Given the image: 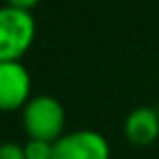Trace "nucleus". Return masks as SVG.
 I'll return each instance as SVG.
<instances>
[{
	"label": "nucleus",
	"mask_w": 159,
	"mask_h": 159,
	"mask_svg": "<svg viewBox=\"0 0 159 159\" xmlns=\"http://www.w3.org/2000/svg\"><path fill=\"white\" fill-rule=\"evenodd\" d=\"M125 139L135 147H147L159 137V109H133L123 123Z\"/></svg>",
	"instance_id": "5"
},
{
	"label": "nucleus",
	"mask_w": 159,
	"mask_h": 159,
	"mask_svg": "<svg viewBox=\"0 0 159 159\" xmlns=\"http://www.w3.org/2000/svg\"><path fill=\"white\" fill-rule=\"evenodd\" d=\"M52 159H111V147L99 131L77 129L52 143Z\"/></svg>",
	"instance_id": "3"
},
{
	"label": "nucleus",
	"mask_w": 159,
	"mask_h": 159,
	"mask_svg": "<svg viewBox=\"0 0 159 159\" xmlns=\"http://www.w3.org/2000/svg\"><path fill=\"white\" fill-rule=\"evenodd\" d=\"M0 159H26L24 147L14 141H4V143H0Z\"/></svg>",
	"instance_id": "7"
},
{
	"label": "nucleus",
	"mask_w": 159,
	"mask_h": 159,
	"mask_svg": "<svg viewBox=\"0 0 159 159\" xmlns=\"http://www.w3.org/2000/svg\"><path fill=\"white\" fill-rule=\"evenodd\" d=\"M30 73L20 61H0V111L12 113L30 101Z\"/></svg>",
	"instance_id": "4"
},
{
	"label": "nucleus",
	"mask_w": 159,
	"mask_h": 159,
	"mask_svg": "<svg viewBox=\"0 0 159 159\" xmlns=\"http://www.w3.org/2000/svg\"><path fill=\"white\" fill-rule=\"evenodd\" d=\"M40 0H6L8 6H14V8H20V10H28L30 12L32 8L39 4Z\"/></svg>",
	"instance_id": "8"
},
{
	"label": "nucleus",
	"mask_w": 159,
	"mask_h": 159,
	"mask_svg": "<svg viewBox=\"0 0 159 159\" xmlns=\"http://www.w3.org/2000/svg\"><path fill=\"white\" fill-rule=\"evenodd\" d=\"M24 147V157L26 159H52V143L43 139H28Z\"/></svg>",
	"instance_id": "6"
},
{
	"label": "nucleus",
	"mask_w": 159,
	"mask_h": 159,
	"mask_svg": "<svg viewBox=\"0 0 159 159\" xmlns=\"http://www.w3.org/2000/svg\"><path fill=\"white\" fill-rule=\"evenodd\" d=\"M22 125L28 139H43L54 143L65 135V107L51 95H34L22 109Z\"/></svg>",
	"instance_id": "1"
},
{
	"label": "nucleus",
	"mask_w": 159,
	"mask_h": 159,
	"mask_svg": "<svg viewBox=\"0 0 159 159\" xmlns=\"http://www.w3.org/2000/svg\"><path fill=\"white\" fill-rule=\"evenodd\" d=\"M36 22L28 10L0 6V61H20L34 44Z\"/></svg>",
	"instance_id": "2"
}]
</instances>
